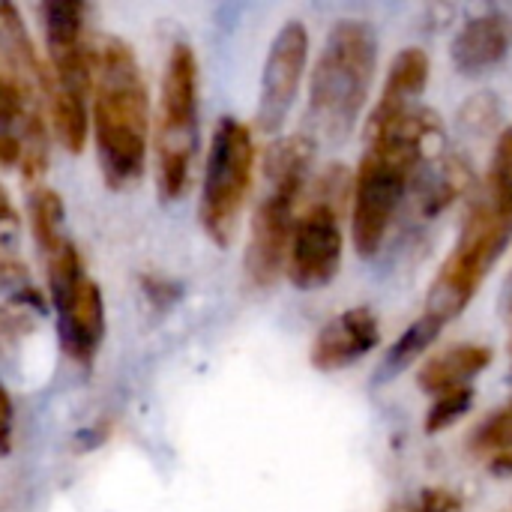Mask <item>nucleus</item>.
Here are the masks:
<instances>
[{"label": "nucleus", "mask_w": 512, "mask_h": 512, "mask_svg": "<svg viewBox=\"0 0 512 512\" xmlns=\"http://www.w3.org/2000/svg\"><path fill=\"white\" fill-rule=\"evenodd\" d=\"M93 135L102 177L111 189H126L144 174L150 99L129 42L102 36L90 45Z\"/></svg>", "instance_id": "1"}, {"label": "nucleus", "mask_w": 512, "mask_h": 512, "mask_svg": "<svg viewBox=\"0 0 512 512\" xmlns=\"http://www.w3.org/2000/svg\"><path fill=\"white\" fill-rule=\"evenodd\" d=\"M378 63V39L366 21H339L327 33L309 84V120L327 141H342L360 120Z\"/></svg>", "instance_id": "2"}, {"label": "nucleus", "mask_w": 512, "mask_h": 512, "mask_svg": "<svg viewBox=\"0 0 512 512\" xmlns=\"http://www.w3.org/2000/svg\"><path fill=\"white\" fill-rule=\"evenodd\" d=\"M510 234L512 219L495 201L477 204L468 213L453 252L447 255L438 276L432 279L426 312L441 318L444 324L453 321L459 312H465V306L480 291L483 279L492 273V267L504 255Z\"/></svg>", "instance_id": "3"}, {"label": "nucleus", "mask_w": 512, "mask_h": 512, "mask_svg": "<svg viewBox=\"0 0 512 512\" xmlns=\"http://www.w3.org/2000/svg\"><path fill=\"white\" fill-rule=\"evenodd\" d=\"M198 147V60L186 42L168 54L156 129V183L165 201L186 192Z\"/></svg>", "instance_id": "4"}, {"label": "nucleus", "mask_w": 512, "mask_h": 512, "mask_svg": "<svg viewBox=\"0 0 512 512\" xmlns=\"http://www.w3.org/2000/svg\"><path fill=\"white\" fill-rule=\"evenodd\" d=\"M255 144L249 126L234 117H222L213 129L198 219L204 234L216 246H228L237 234L243 204L252 189Z\"/></svg>", "instance_id": "5"}, {"label": "nucleus", "mask_w": 512, "mask_h": 512, "mask_svg": "<svg viewBox=\"0 0 512 512\" xmlns=\"http://www.w3.org/2000/svg\"><path fill=\"white\" fill-rule=\"evenodd\" d=\"M42 261L48 270V291L57 309V333L63 354L78 366H90L105 336L102 291L84 273L78 249L69 240Z\"/></svg>", "instance_id": "6"}, {"label": "nucleus", "mask_w": 512, "mask_h": 512, "mask_svg": "<svg viewBox=\"0 0 512 512\" xmlns=\"http://www.w3.org/2000/svg\"><path fill=\"white\" fill-rule=\"evenodd\" d=\"M306 180H279L270 183L267 198L252 216V234L246 246V276L255 288H270L279 273L288 267V252L294 240V207L303 195Z\"/></svg>", "instance_id": "7"}, {"label": "nucleus", "mask_w": 512, "mask_h": 512, "mask_svg": "<svg viewBox=\"0 0 512 512\" xmlns=\"http://www.w3.org/2000/svg\"><path fill=\"white\" fill-rule=\"evenodd\" d=\"M45 45H48V99H87L90 96V42L84 36V6L54 0L42 6Z\"/></svg>", "instance_id": "8"}, {"label": "nucleus", "mask_w": 512, "mask_h": 512, "mask_svg": "<svg viewBox=\"0 0 512 512\" xmlns=\"http://www.w3.org/2000/svg\"><path fill=\"white\" fill-rule=\"evenodd\" d=\"M342 213L330 204L312 201L297 219L291 252H288V279L300 291H318L330 285L342 267Z\"/></svg>", "instance_id": "9"}, {"label": "nucleus", "mask_w": 512, "mask_h": 512, "mask_svg": "<svg viewBox=\"0 0 512 512\" xmlns=\"http://www.w3.org/2000/svg\"><path fill=\"white\" fill-rule=\"evenodd\" d=\"M309 60V30L303 21H288L276 39L270 42L264 72H261V93H258V129L276 132L288 111L294 108L303 72Z\"/></svg>", "instance_id": "10"}, {"label": "nucleus", "mask_w": 512, "mask_h": 512, "mask_svg": "<svg viewBox=\"0 0 512 512\" xmlns=\"http://www.w3.org/2000/svg\"><path fill=\"white\" fill-rule=\"evenodd\" d=\"M381 342V324L372 309L354 306L321 327L312 342V366L321 372H339L372 354Z\"/></svg>", "instance_id": "11"}, {"label": "nucleus", "mask_w": 512, "mask_h": 512, "mask_svg": "<svg viewBox=\"0 0 512 512\" xmlns=\"http://www.w3.org/2000/svg\"><path fill=\"white\" fill-rule=\"evenodd\" d=\"M512 48V18L504 12H483L462 24L450 54L459 72L480 75L498 66Z\"/></svg>", "instance_id": "12"}, {"label": "nucleus", "mask_w": 512, "mask_h": 512, "mask_svg": "<svg viewBox=\"0 0 512 512\" xmlns=\"http://www.w3.org/2000/svg\"><path fill=\"white\" fill-rule=\"evenodd\" d=\"M492 363V348L486 345H453L447 351H441L438 357H432L429 363L420 366L417 372V384L426 393H450L459 387H468V381H474L480 372H486Z\"/></svg>", "instance_id": "13"}, {"label": "nucleus", "mask_w": 512, "mask_h": 512, "mask_svg": "<svg viewBox=\"0 0 512 512\" xmlns=\"http://www.w3.org/2000/svg\"><path fill=\"white\" fill-rule=\"evenodd\" d=\"M429 54L423 48H405L396 54L384 93L375 105V111H405L414 108L417 99L423 96L426 84H429Z\"/></svg>", "instance_id": "14"}, {"label": "nucleus", "mask_w": 512, "mask_h": 512, "mask_svg": "<svg viewBox=\"0 0 512 512\" xmlns=\"http://www.w3.org/2000/svg\"><path fill=\"white\" fill-rule=\"evenodd\" d=\"M444 327H447V324H444L441 318L423 312V315H420V318L393 342V348L387 351V360H384V366H381V375L390 378V375L405 372L411 363H417V360L429 351V345H435V339L441 336Z\"/></svg>", "instance_id": "15"}, {"label": "nucleus", "mask_w": 512, "mask_h": 512, "mask_svg": "<svg viewBox=\"0 0 512 512\" xmlns=\"http://www.w3.org/2000/svg\"><path fill=\"white\" fill-rule=\"evenodd\" d=\"M315 162V141L306 135H291L276 141L267 150L264 168H267V180L279 183V180H306L309 168Z\"/></svg>", "instance_id": "16"}, {"label": "nucleus", "mask_w": 512, "mask_h": 512, "mask_svg": "<svg viewBox=\"0 0 512 512\" xmlns=\"http://www.w3.org/2000/svg\"><path fill=\"white\" fill-rule=\"evenodd\" d=\"M30 228L39 246V255L48 258L66 243L63 234V201L54 189H36L30 195Z\"/></svg>", "instance_id": "17"}, {"label": "nucleus", "mask_w": 512, "mask_h": 512, "mask_svg": "<svg viewBox=\"0 0 512 512\" xmlns=\"http://www.w3.org/2000/svg\"><path fill=\"white\" fill-rule=\"evenodd\" d=\"M471 186V168L459 159H450L423 189L420 207L426 216H438L441 210H447L465 189Z\"/></svg>", "instance_id": "18"}, {"label": "nucleus", "mask_w": 512, "mask_h": 512, "mask_svg": "<svg viewBox=\"0 0 512 512\" xmlns=\"http://www.w3.org/2000/svg\"><path fill=\"white\" fill-rule=\"evenodd\" d=\"M30 117H42V111H39V102L36 99H30L27 93H24V87L9 75V69L0 63V129H9V132H15L12 126L18 123H24V120H30Z\"/></svg>", "instance_id": "19"}, {"label": "nucleus", "mask_w": 512, "mask_h": 512, "mask_svg": "<svg viewBox=\"0 0 512 512\" xmlns=\"http://www.w3.org/2000/svg\"><path fill=\"white\" fill-rule=\"evenodd\" d=\"M471 402H474V390L471 387H459V390L441 393L435 399V405L429 408V414H426V432L438 435V432L450 429L453 423H459L468 414Z\"/></svg>", "instance_id": "20"}, {"label": "nucleus", "mask_w": 512, "mask_h": 512, "mask_svg": "<svg viewBox=\"0 0 512 512\" xmlns=\"http://www.w3.org/2000/svg\"><path fill=\"white\" fill-rule=\"evenodd\" d=\"M474 450L477 453H507L512 450V402L504 405L498 414H492L477 432H474Z\"/></svg>", "instance_id": "21"}, {"label": "nucleus", "mask_w": 512, "mask_h": 512, "mask_svg": "<svg viewBox=\"0 0 512 512\" xmlns=\"http://www.w3.org/2000/svg\"><path fill=\"white\" fill-rule=\"evenodd\" d=\"M492 192L495 204L512 219V126L501 135L495 147V162H492Z\"/></svg>", "instance_id": "22"}, {"label": "nucleus", "mask_w": 512, "mask_h": 512, "mask_svg": "<svg viewBox=\"0 0 512 512\" xmlns=\"http://www.w3.org/2000/svg\"><path fill=\"white\" fill-rule=\"evenodd\" d=\"M462 120L471 126V129H489L495 120H498V102L489 96V93H480L474 96L465 108H462Z\"/></svg>", "instance_id": "23"}, {"label": "nucleus", "mask_w": 512, "mask_h": 512, "mask_svg": "<svg viewBox=\"0 0 512 512\" xmlns=\"http://www.w3.org/2000/svg\"><path fill=\"white\" fill-rule=\"evenodd\" d=\"M417 512H462V504L453 492L447 489H426L420 495V507Z\"/></svg>", "instance_id": "24"}, {"label": "nucleus", "mask_w": 512, "mask_h": 512, "mask_svg": "<svg viewBox=\"0 0 512 512\" xmlns=\"http://www.w3.org/2000/svg\"><path fill=\"white\" fill-rule=\"evenodd\" d=\"M12 399L6 387L0 384V456H9L12 450Z\"/></svg>", "instance_id": "25"}, {"label": "nucleus", "mask_w": 512, "mask_h": 512, "mask_svg": "<svg viewBox=\"0 0 512 512\" xmlns=\"http://www.w3.org/2000/svg\"><path fill=\"white\" fill-rule=\"evenodd\" d=\"M21 162V141L18 132L0 129V165H18Z\"/></svg>", "instance_id": "26"}, {"label": "nucleus", "mask_w": 512, "mask_h": 512, "mask_svg": "<svg viewBox=\"0 0 512 512\" xmlns=\"http://www.w3.org/2000/svg\"><path fill=\"white\" fill-rule=\"evenodd\" d=\"M489 471H492V474H498V477H512V450L492 456Z\"/></svg>", "instance_id": "27"}, {"label": "nucleus", "mask_w": 512, "mask_h": 512, "mask_svg": "<svg viewBox=\"0 0 512 512\" xmlns=\"http://www.w3.org/2000/svg\"><path fill=\"white\" fill-rule=\"evenodd\" d=\"M0 228H18V216H15V210H12V204H9V198H6V192L0 189Z\"/></svg>", "instance_id": "28"}, {"label": "nucleus", "mask_w": 512, "mask_h": 512, "mask_svg": "<svg viewBox=\"0 0 512 512\" xmlns=\"http://www.w3.org/2000/svg\"><path fill=\"white\" fill-rule=\"evenodd\" d=\"M399 512H417V510H399Z\"/></svg>", "instance_id": "29"}]
</instances>
